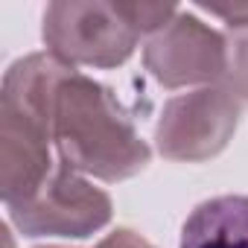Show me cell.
<instances>
[{
	"instance_id": "obj_8",
	"label": "cell",
	"mask_w": 248,
	"mask_h": 248,
	"mask_svg": "<svg viewBox=\"0 0 248 248\" xmlns=\"http://www.w3.org/2000/svg\"><path fill=\"white\" fill-rule=\"evenodd\" d=\"M96 248H155V245L146 242L140 233H135V231H129V228H120V231L108 233Z\"/></svg>"
},
{
	"instance_id": "obj_6",
	"label": "cell",
	"mask_w": 248,
	"mask_h": 248,
	"mask_svg": "<svg viewBox=\"0 0 248 248\" xmlns=\"http://www.w3.org/2000/svg\"><path fill=\"white\" fill-rule=\"evenodd\" d=\"M178 248H248V196L202 202L187 216Z\"/></svg>"
},
{
	"instance_id": "obj_3",
	"label": "cell",
	"mask_w": 248,
	"mask_h": 248,
	"mask_svg": "<svg viewBox=\"0 0 248 248\" xmlns=\"http://www.w3.org/2000/svg\"><path fill=\"white\" fill-rule=\"evenodd\" d=\"M9 219L24 236H91L111 222V199L59 158L41 190L9 204Z\"/></svg>"
},
{
	"instance_id": "obj_2",
	"label": "cell",
	"mask_w": 248,
	"mask_h": 248,
	"mask_svg": "<svg viewBox=\"0 0 248 248\" xmlns=\"http://www.w3.org/2000/svg\"><path fill=\"white\" fill-rule=\"evenodd\" d=\"M44 44L67 64L117 67L138 47L140 30L129 18L126 3L99 0H59L44 9Z\"/></svg>"
},
{
	"instance_id": "obj_4",
	"label": "cell",
	"mask_w": 248,
	"mask_h": 248,
	"mask_svg": "<svg viewBox=\"0 0 248 248\" xmlns=\"http://www.w3.org/2000/svg\"><path fill=\"white\" fill-rule=\"evenodd\" d=\"M236 120L239 102L225 88H199L172 96L155 129L158 152L170 161H207L228 146Z\"/></svg>"
},
{
	"instance_id": "obj_9",
	"label": "cell",
	"mask_w": 248,
	"mask_h": 248,
	"mask_svg": "<svg viewBox=\"0 0 248 248\" xmlns=\"http://www.w3.org/2000/svg\"><path fill=\"white\" fill-rule=\"evenodd\" d=\"M47 248H59V245H47Z\"/></svg>"
},
{
	"instance_id": "obj_5",
	"label": "cell",
	"mask_w": 248,
	"mask_h": 248,
	"mask_svg": "<svg viewBox=\"0 0 248 248\" xmlns=\"http://www.w3.org/2000/svg\"><path fill=\"white\" fill-rule=\"evenodd\" d=\"M143 64L164 88L219 82L228 70V44L225 35L210 30L193 12L178 9L164 30L149 35Z\"/></svg>"
},
{
	"instance_id": "obj_7",
	"label": "cell",
	"mask_w": 248,
	"mask_h": 248,
	"mask_svg": "<svg viewBox=\"0 0 248 248\" xmlns=\"http://www.w3.org/2000/svg\"><path fill=\"white\" fill-rule=\"evenodd\" d=\"M228 70L225 82L236 99H248V27L228 30Z\"/></svg>"
},
{
	"instance_id": "obj_1",
	"label": "cell",
	"mask_w": 248,
	"mask_h": 248,
	"mask_svg": "<svg viewBox=\"0 0 248 248\" xmlns=\"http://www.w3.org/2000/svg\"><path fill=\"white\" fill-rule=\"evenodd\" d=\"M53 143L76 172L123 181L149 164V146L102 82L70 70L53 99Z\"/></svg>"
}]
</instances>
